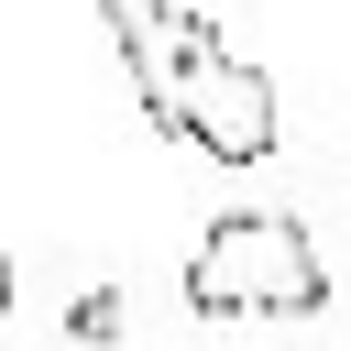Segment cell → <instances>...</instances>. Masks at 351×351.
I'll use <instances>...</instances> for the list:
<instances>
[{
    "label": "cell",
    "mask_w": 351,
    "mask_h": 351,
    "mask_svg": "<svg viewBox=\"0 0 351 351\" xmlns=\"http://www.w3.org/2000/svg\"><path fill=\"white\" fill-rule=\"evenodd\" d=\"M186 307L197 318H307V307H329V263H318V241L296 219L230 208L186 252Z\"/></svg>",
    "instance_id": "1"
},
{
    "label": "cell",
    "mask_w": 351,
    "mask_h": 351,
    "mask_svg": "<svg viewBox=\"0 0 351 351\" xmlns=\"http://www.w3.org/2000/svg\"><path fill=\"white\" fill-rule=\"evenodd\" d=\"M165 132L197 143L208 165H263V154H274V88H263V66H241L197 11H186V55H176Z\"/></svg>",
    "instance_id": "2"
},
{
    "label": "cell",
    "mask_w": 351,
    "mask_h": 351,
    "mask_svg": "<svg viewBox=\"0 0 351 351\" xmlns=\"http://www.w3.org/2000/svg\"><path fill=\"white\" fill-rule=\"evenodd\" d=\"M99 22H110V44H121L132 88H143V121L165 132V99H176V55H186V11H176V0H99Z\"/></svg>",
    "instance_id": "3"
},
{
    "label": "cell",
    "mask_w": 351,
    "mask_h": 351,
    "mask_svg": "<svg viewBox=\"0 0 351 351\" xmlns=\"http://www.w3.org/2000/svg\"><path fill=\"white\" fill-rule=\"evenodd\" d=\"M0 318H11V263H0Z\"/></svg>",
    "instance_id": "4"
}]
</instances>
